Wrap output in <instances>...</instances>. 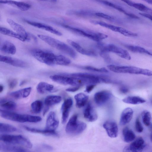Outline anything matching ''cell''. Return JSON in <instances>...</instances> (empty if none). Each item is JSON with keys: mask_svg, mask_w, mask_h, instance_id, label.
<instances>
[{"mask_svg": "<svg viewBox=\"0 0 152 152\" xmlns=\"http://www.w3.org/2000/svg\"><path fill=\"white\" fill-rule=\"evenodd\" d=\"M33 56L39 61L49 66H66L70 64V60L62 55H56L50 51L39 49L31 51Z\"/></svg>", "mask_w": 152, "mask_h": 152, "instance_id": "1", "label": "cell"}, {"mask_svg": "<svg viewBox=\"0 0 152 152\" xmlns=\"http://www.w3.org/2000/svg\"><path fill=\"white\" fill-rule=\"evenodd\" d=\"M37 36L39 38L52 47L64 53L72 58H76V53L74 50L64 42L46 35L38 34Z\"/></svg>", "mask_w": 152, "mask_h": 152, "instance_id": "2", "label": "cell"}, {"mask_svg": "<svg viewBox=\"0 0 152 152\" xmlns=\"http://www.w3.org/2000/svg\"><path fill=\"white\" fill-rule=\"evenodd\" d=\"M1 116L10 121L20 123H38L41 121L42 118L37 116L28 114H20L7 110L0 109Z\"/></svg>", "mask_w": 152, "mask_h": 152, "instance_id": "3", "label": "cell"}, {"mask_svg": "<svg viewBox=\"0 0 152 152\" xmlns=\"http://www.w3.org/2000/svg\"><path fill=\"white\" fill-rule=\"evenodd\" d=\"M0 139L3 142L6 144L19 145L29 149L31 148L32 147V144L30 141L22 135L2 134L0 135Z\"/></svg>", "mask_w": 152, "mask_h": 152, "instance_id": "4", "label": "cell"}, {"mask_svg": "<svg viewBox=\"0 0 152 152\" xmlns=\"http://www.w3.org/2000/svg\"><path fill=\"white\" fill-rule=\"evenodd\" d=\"M77 114L73 115L69 119L65 128L66 132L71 135H77L82 132L86 129V124L77 120Z\"/></svg>", "mask_w": 152, "mask_h": 152, "instance_id": "5", "label": "cell"}, {"mask_svg": "<svg viewBox=\"0 0 152 152\" xmlns=\"http://www.w3.org/2000/svg\"><path fill=\"white\" fill-rule=\"evenodd\" d=\"M69 75L80 79L83 84H95L101 83H108L110 80L103 77L84 73H76Z\"/></svg>", "mask_w": 152, "mask_h": 152, "instance_id": "6", "label": "cell"}, {"mask_svg": "<svg viewBox=\"0 0 152 152\" xmlns=\"http://www.w3.org/2000/svg\"><path fill=\"white\" fill-rule=\"evenodd\" d=\"M61 26L73 32L82 36L87 37L95 41L99 42L101 40L107 37V35L101 33L86 31L64 24L61 25Z\"/></svg>", "mask_w": 152, "mask_h": 152, "instance_id": "7", "label": "cell"}, {"mask_svg": "<svg viewBox=\"0 0 152 152\" xmlns=\"http://www.w3.org/2000/svg\"><path fill=\"white\" fill-rule=\"evenodd\" d=\"M50 78L53 81L64 85L75 86L83 84L80 79L67 75H51Z\"/></svg>", "mask_w": 152, "mask_h": 152, "instance_id": "8", "label": "cell"}, {"mask_svg": "<svg viewBox=\"0 0 152 152\" xmlns=\"http://www.w3.org/2000/svg\"><path fill=\"white\" fill-rule=\"evenodd\" d=\"M99 46L102 51L112 52L128 60L131 59V56L127 50L114 44L104 45L100 43L99 44Z\"/></svg>", "mask_w": 152, "mask_h": 152, "instance_id": "9", "label": "cell"}, {"mask_svg": "<svg viewBox=\"0 0 152 152\" xmlns=\"http://www.w3.org/2000/svg\"><path fill=\"white\" fill-rule=\"evenodd\" d=\"M115 71L118 73L140 74L148 76H152V71L132 66H117Z\"/></svg>", "mask_w": 152, "mask_h": 152, "instance_id": "10", "label": "cell"}, {"mask_svg": "<svg viewBox=\"0 0 152 152\" xmlns=\"http://www.w3.org/2000/svg\"><path fill=\"white\" fill-rule=\"evenodd\" d=\"M7 22L15 32L23 37L26 41L30 40L31 35L27 33L21 25L10 18L7 19Z\"/></svg>", "mask_w": 152, "mask_h": 152, "instance_id": "11", "label": "cell"}, {"mask_svg": "<svg viewBox=\"0 0 152 152\" xmlns=\"http://www.w3.org/2000/svg\"><path fill=\"white\" fill-rule=\"evenodd\" d=\"M110 92L105 91H101L96 93L94 95V100L96 103L99 106L105 104L112 97Z\"/></svg>", "mask_w": 152, "mask_h": 152, "instance_id": "12", "label": "cell"}, {"mask_svg": "<svg viewBox=\"0 0 152 152\" xmlns=\"http://www.w3.org/2000/svg\"><path fill=\"white\" fill-rule=\"evenodd\" d=\"M0 61L11 65L21 68H26L28 66V64L26 62L11 57L0 56Z\"/></svg>", "mask_w": 152, "mask_h": 152, "instance_id": "13", "label": "cell"}, {"mask_svg": "<svg viewBox=\"0 0 152 152\" xmlns=\"http://www.w3.org/2000/svg\"><path fill=\"white\" fill-rule=\"evenodd\" d=\"M25 21L28 24L34 27L48 31L56 35L61 36L62 34L60 31L46 24L28 20H25Z\"/></svg>", "mask_w": 152, "mask_h": 152, "instance_id": "14", "label": "cell"}, {"mask_svg": "<svg viewBox=\"0 0 152 152\" xmlns=\"http://www.w3.org/2000/svg\"><path fill=\"white\" fill-rule=\"evenodd\" d=\"M59 124V121L57 118L55 113L54 112L51 111L47 117L45 129L55 131L58 127Z\"/></svg>", "mask_w": 152, "mask_h": 152, "instance_id": "15", "label": "cell"}, {"mask_svg": "<svg viewBox=\"0 0 152 152\" xmlns=\"http://www.w3.org/2000/svg\"><path fill=\"white\" fill-rule=\"evenodd\" d=\"M73 104V101L71 98L65 99L61 107L62 113L61 122L63 124H65L68 119L69 111Z\"/></svg>", "mask_w": 152, "mask_h": 152, "instance_id": "16", "label": "cell"}, {"mask_svg": "<svg viewBox=\"0 0 152 152\" xmlns=\"http://www.w3.org/2000/svg\"><path fill=\"white\" fill-rule=\"evenodd\" d=\"M108 135L111 138L116 137L118 134V128L117 124L113 121H107L103 124Z\"/></svg>", "mask_w": 152, "mask_h": 152, "instance_id": "17", "label": "cell"}, {"mask_svg": "<svg viewBox=\"0 0 152 152\" xmlns=\"http://www.w3.org/2000/svg\"><path fill=\"white\" fill-rule=\"evenodd\" d=\"M85 118L88 121H95L98 118L96 111L90 103H88L85 107L83 111Z\"/></svg>", "mask_w": 152, "mask_h": 152, "instance_id": "18", "label": "cell"}, {"mask_svg": "<svg viewBox=\"0 0 152 152\" xmlns=\"http://www.w3.org/2000/svg\"><path fill=\"white\" fill-rule=\"evenodd\" d=\"M61 100V97L58 95H49L44 100L45 107L44 109L43 115L44 116L49 110V108L55 104L60 103Z\"/></svg>", "mask_w": 152, "mask_h": 152, "instance_id": "19", "label": "cell"}, {"mask_svg": "<svg viewBox=\"0 0 152 152\" xmlns=\"http://www.w3.org/2000/svg\"><path fill=\"white\" fill-rule=\"evenodd\" d=\"M0 2L11 5L23 11H27L31 7V5L27 3L13 0H0Z\"/></svg>", "mask_w": 152, "mask_h": 152, "instance_id": "20", "label": "cell"}, {"mask_svg": "<svg viewBox=\"0 0 152 152\" xmlns=\"http://www.w3.org/2000/svg\"><path fill=\"white\" fill-rule=\"evenodd\" d=\"M0 151L5 152H24L29 151L26 149L20 146L1 142Z\"/></svg>", "mask_w": 152, "mask_h": 152, "instance_id": "21", "label": "cell"}, {"mask_svg": "<svg viewBox=\"0 0 152 152\" xmlns=\"http://www.w3.org/2000/svg\"><path fill=\"white\" fill-rule=\"evenodd\" d=\"M0 50L3 53L10 55H14L16 51L15 45L12 42L5 40L1 44Z\"/></svg>", "mask_w": 152, "mask_h": 152, "instance_id": "22", "label": "cell"}, {"mask_svg": "<svg viewBox=\"0 0 152 152\" xmlns=\"http://www.w3.org/2000/svg\"><path fill=\"white\" fill-rule=\"evenodd\" d=\"M133 112L132 109L129 107L125 109L122 112L120 118V124L124 125L129 123L131 120Z\"/></svg>", "mask_w": 152, "mask_h": 152, "instance_id": "23", "label": "cell"}, {"mask_svg": "<svg viewBox=\"0 0 152 152\" xmlns=\"http://www.w3.org/2000/svg\"><path fill=\"white\" fill-rule=\"evenodd\" d=\"M32 90L31 87H28L10 92L9 95L17 99H21L27 97Z\"/></svg>", "mask_w": 152, "mask_h": 152, "instance_id": "24", "label": "cell"}, {"mask_svg": "<svg viewBox=\"0 0 152 152\" xmlns=\"http://www.w3.org/2000/svg\"><path fill=\"white\" fill-rule=\"evenodd\" d=\"M145 147L144 140L141 137L137 138L129 146L131 151L132 152H141Z\"/></svg>", "mask_w": 152, "mask_h": 152, "instance_id": "25", "label": "cell"}, {"mask_svg": "<svg viewBox=\"0 0 152 152\" xmlns=\"http://www.w3.org/2000/svg\"><path fill=\"white\" fill-rule=\"evenodd\" d=\"M67 41L77 51L81 54L89 56H96V53L94 51L86 49L80 45L71 40L68 39Z\"/></svg>", "mask_w": 152, "mask_h": 152, "instance_id": "26", "label": "cell"}, {"mask_svg": "<svg viewBox=\"0 0 152 152\" xmlns=\"http://www.w3.org/2000/svg\"><path fill=\"white\" fill-rule=\"evenodd\" d=\"M37 92L40 94H44L54 91L53 85L44 82H41L37 85L36 87Z\"/></svg>", "mask_w": 152, "mask_h": 152, "instance_id": "27", "label": "cell"}, {"mask_svg": "<svg viewBox=\"0 0 152 152\" xmlns=\"http://www.w3.org/2000/svg\"><path fill=\"white\" fill-rule=\"evenodd\" d=\"M23 127L26 130L31 132L42 134L47 136H57L58 134L55 131L41 129L30 127L26 126H23Z\"/></svg>", "mask_w": 152, "mask_h": 152, "instance_id": "28", "label": "cell"}, {"mask_svg": "<svg viewBox=\"0 0 152 152\" xmlns=\"http://www.w3.org/2000/svg\"><path fill=\"white\" fill-rule=\"evenodd\" d=\"M66 14L68 15H75L80 16L90 17L95 15V13L92 11L82 10H69L66 12Z\"/></svg>", "mask_w": 152, "mask_h": 152, "instance_id": "29", "label": "cell"}, {"mask_svg": "<svg viewBox=\"0 0 152 152\" xmlns=\"http://www.w3.org/2000/svg\"><path fill=\"white\" fill-rule=\"evenodd\" d=\"M75 99L76 101V106L80 108L86 104L88 99V96L84 93H80L75 96Z\"/></svg>", "mask_w": 152, "mask_h": 152, "instance_id": "30", "label": "cell"}, {"mask_svg": "<svg viewBox=\"0 0 152 152\" xmlns=\"http://www.w3.org/2000/svg\"><path fill=\"white\" fill-rule=\"evenodd\" d=\"M0 32L3 34L15 38L23 42L26 41L23 37L15 31L5 27H0Z\"/></svg>", "mask_w": 152, "mask_h": 152, "instance_id": "31", "label": "cell"}, {"mask_svg": "<svg viewBox=\"0 0 152 152\" xmlns=\"http://www.w3.org/2000/svg\"><path fill=\"white\" fill-rule=\"evenodd\" d=\"M0 107L6 110H14L16 108L17 105L14 101L4 98L0 99Z\"/></svg>", "mask_w": 152, "mask_h": 152, "instance_id": "32", "label": "cell"}, {"mask_svg": "<svg viewBox=\"0 0 152 152\" xmlns=\"http://www.w3.org/2000/svg\"><path fill=\"white\" fill-rule=\"evenodd\" d=\"M125 103L133 104H142L145 102V100L143 98L138 96H129L122 100Z\"/></svg>", "mask_w": 152, "mask_h": 152, "instance_id": "33", "label": "cell"}, {"mask_svg": "<svg viewBox=\"0 0 152 152\" xmlns=\"http://www.w3.org/2000/svg\"><path fill=\"white\" fill-rule=\"evenodd\" d=\"M122 133L124 140L126 142H131L135 139V135L134 132L127 127L123 129Z\"/></svg>", "mask_w": 152, "mask_h": 152, "instance_id": "34", "label": "cell"}, {"mask_svg": "<svg viewBox=\"0 0 152 152\" xmlns=\"http://www.w3.org/2000/svg\"><path fill=\"white\" fill-rule=\"evenodd\" d=\"M126 47L132 52L145 54L152 56V52L140 46L133 45H126Z\"/></svg>", "mask_w": 152, "mask_h": 152, "instance_id": "35", "label": "cell"}, {"mask_svg": "<svg viewBox=\"0 0 152 152\" xmlns=\"http://www.w3.org/2000/svg\"><path fill=\"white\" fill-rule=\"evenodd\" d=\"M91 22L95 24L99 25L100 26L107 28L112 31L119 33L120 31L121 28V27L107 23L102 21L92 20L91 21Z\"/></svg>", "mask_w": 152, "mask_h": 152, "instance_id": "36", "label": "cell"}, {"mask_svg": "<svg viewBox=\"0 0 152 152\" xmlns=\"http://www.w3.org/2000/svg\"><path fill=\"white\" fill-rule=\"evenodd\" d=\"M0 133L2 134L11 133L18 130L15 127L7 124L0 123Z\"/></svg>", "mask_w": 152, "mask_h": 152, "instance_id": "37", "label": "cell"}, {"mask_svg": "<svg viewBox=\"0 0 152 152\" xmlns=\"http://www.w3.org/2000/svg\"><path fill=\"white\" fill-rule=\"evenodd\" d=\"M32 111L35 113H39L43 107L42 102L40 100H37L33 102L31 105Z\"/></svg>", "mask_w": 152, "mask_h": 152, "instance_id": "38", "label": "cell"}, {"mask_svg": "<svg viewBox=\"0 0 152 152\" xmlns=\"http://www.w3.org/2000/svg\"><path fill=\"white\" fill-rule=\"evenodd\" d=\"M142 121L144 124L146 126H148L151 124L152 117L150 112L146 110L143 111L141 114Z\"/></svg>", "mask_w": 152, "mask_h": 152, "instance_id": "39", "label": "cell"}, {"mask_svg": "<svg viewBox=\"0 0 152 152\" xmlns=\"http://www.w3.org/2000/svg\"><path fill=\"white\" fill-rule=\"evenodd\" d=\"M132 7L140 11L145 12L148 13V14L152 15V10L142 4L134 3Z\"/></svg>", "mask_w": 152, "mask_h": 152, "instance_id": "40", "label": "cell"}, {"mask_svg": "<svg viewBox=\"0 0 152 152\" xmlns=\"http://www.w3.org/2000/svg\"><path fill=\"white\" fill-rule=\"evenodd\" d=\"M98 1L101 3L103 4H105L107 6H108L110 7H111L119 11L120 12H121L125 14L126 13V12L124 10L122 7L116 5L113 3H112L110 2L105 0H97Z\"/></svg>", "mask_w": 152, "mask_h": 152, "instance_id": "41", "label": "cell"}, {"mask_svg": "<svg viewBox=\"0 0 152 152\" xmlns=\"http://www.w3.org/2000/svg\"><path fill=\"white\" fill-rule=\"evenodd\" d=\"M85 68L86 69L96 72H108L107 70L104 68H98L91 66H86Z\"/></svg>", "mask_w": 152, "mask_h": 152, "instance_id": "42", "label": "cell"}, {"mask_svg": "<svg viewBox=\"0 0 152 152\" xmlns=\"http://www.w3.org/2000/svg\"><path fill=\"white\" fill-rule=\"evenodd\" d=\"M95 15L109 20L114 21L115 19L113 17L102 12H96Z\"/></svg>", "mask_w": 152, "mask_h": 152, "instance_id": "43", "label": "cell"}, {"mask_svg": "<svg viewBox=\"0 0 152 152\" xmlns=\"http://www.w3.org/2000/svg\"><path fill=\"white\" fill-rule=\"evenodd\" d=\"M135 128L136 131L138 132H141L143 131V127L138 118H137L135 121Z\"/></svg>", "mask_w": 152, "mask_h": 152, "instance_id": "44", "label": "cell"}, {"mask_svg": "<svg viewBox=\"0 0 152 152\" xmlns=\"http://www.w3.org/2000/svg\"><path fill=\"white\" fill-rule=\"evenodd\" d=\"M18 83L17 80L12 79L9 80L8 82V86L10 89H13L14 88Z\"/></svg>", "mask_w": 152, "mask_h": 152, "instance_id": "45", "label": "cell"}, {"mask_svg": "<svg viewBox=\"0 0 152 152\" xmlns=\"http://www.w3.org/2000/svg\"><path fill=\"white\" fill-rule=\"evenodd\" d=\"M81 86H75L73 87L69 88L66 89V91L70 92H74L79 89Z\"/></svg>", "mask_w": 152, "mask_h": 152, "instance_id": "46", "label": "cell"}, {"mask_svg": "<svg viewBox=\"0 0 152 152\" xmlns=\"http://www.w3.org/2000/svg\"><path fill=\"white\" fill-rule=\"evenodd\" d=\"M95 86V84H89L86 86L85 91L88 93H90L94 88Z\"/></svg>", "mask_w": 152, "mask_h": 152, "instance_id": "47", "label": "cell"}, {"mask_svg": "<svg viewBox=\"0 0 152 152\" xmlns=\"http://www.w3.org/2000/svg\"><path fill=\"white\" fill-rule=\"evenodd\" d=\"M125 15H126L127 16H129V17L131 18H132L136 19H139L140 18L136 16V15H134V14L128 13L126 12L125 13Z\"/></svg>", "mask_w": 152, "mask_h": 152, "instance_id": "48", "label": "cell"}, {"mask_svg": "<svg viewBox=\"0 0 152 152\" xmlns=\"http://www.w3.org/2000/svg\"><path fill=\"white\" fill-rule=\"evenodd\" d=\"M139 14L141 15L144 16L147 18H148L152 21V15H151L142 13H139Z\"/></svg>", "mask_w": 152, "mask_h": 152, "instance_id": "49", "label": "cell"}, {"mask_svg": "<svg viewBox=\"0 0 152 152\" xmlns=\"http://www.w3.org/2000/svg\"><path fill=\"white\" fill-rule=\"evenodd\" d=\"M120 91L121 93L126 94L128 92L129 90L127 88L123 86L120 88Z\"/></svg>", "mask_w": 152, "mask_h": 152, "instance_id": "50", "label": "cell"}, {"mask_svg": "<svg viewBox=\"0 0 152 152\" xmlns=\"http://www.w3.org/2000/svg\"><path fill=\"white\" fill-rule=\"evenodd\" d=\"M122 1L126 3L130 6L132 7L133 5L134 2L130 0H121Z\"/></svg>", "mask_w": 152, "mask_h": 152, "instance_id": "51", "label": "cell"}, {"mask_svg": "<svg viewBox=\"0 0 152 152\" xmlns=\"http://www.w3.org/2000/svg\"><path fill=\"white\" fill-rule=\"evenodd\" d=\"M42 147L48 150H52L53 149V148L50 146L45 144L42 145Z\"/></svg>", "mask_w": 152, "mask_h": 152, "instance_id": "52", "label": "cell"}, {"mask_svg": "<svg viewBox=\"0 0 152 152\" xmlns=\"http://www.w3.org/2000/svg\"><path fill=\"white\" fill-rule=\"evenodd\" d=\"M124 151L125 152L131 151L129 146H126L124 148Z\"/></svg>", "mask_w": 152, "mask_h": 152, "instance_id": "53", "label": "cell"}, {"mask_svg": "<svg viewBox=\"0 0 152 152\" xmlns=\"http://www.w3.org/2000/svg\"><path fill=\"white\" fill-rule=\"evenodd\" d=\"M143 0L147 3L152 4V0Z\"/></svg>", "mask_w": 152, "mask_h": 152, "instance_id": "54", "label": "cell"}, {"mask_svg": "<svg viewBox=\"0 0 152 152\" xmlns=\"http://www.w3.org/2000/svg\"><path fill=\"white\" fill-rule=\"evenodd\" d=\"M4 90V86L2 85H0V93L2 92Z\"/></svg>", "mask_w": 152, "mask_h": 152, "instance_id": "55", "label": "cell"}, {"mask_svg": "<svg viewBox=\"0 0 152 152\" xmlns=\"http://www.w3.org/2000/svg\"><path fill=\"white\" fill-rule=\"evenodd\" d=\"M150 130L151 131V132L152 131V123H151V124L150 125Z\"/></svg>", "mask_w": 152, "mask_h": 152, "instance_id": "56", "label": "cell"}, {"mask_svg": "<svg viewBox=\"0 0 152 152\" xmlns=\"http://www.w3.org/2000/svg\"><path fill=\"white\" fill-rule=\"evenodd\" d=\"M150 140L151 142H152V131L151 132V133L150 136Z\"/></svg>", "mask_w": 152, "mask_h": 152, "instance_id": "57", "label": "cell"}, {"mask_svg": "<svg viewBox=\"0 0 152 152\" xmlns=\"http://www.w3.org/2000/svg\"><path fill=\"white\" fill-rule=\"evenodd\" d=\"M40 0L43 1H47L48 0Z\"/></svg>", "mask_w": 152, "mask_h": 152, "instance_id": "58", "label": "cell"}, {"mask_svg": "<svg viewBox=\"0 0 152 152\" xmlns=\"http://www.w3.org/2000/svg\"></svg>", "mask_w": 152, "mask_h": 152, "instance_id": "59", "label": "cell"}]
</instances>
